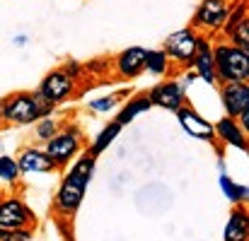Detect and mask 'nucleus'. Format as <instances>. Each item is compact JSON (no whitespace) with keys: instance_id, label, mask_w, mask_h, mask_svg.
I'll use <instances>...</instances> for the list:
<instances>
[{"instance_id":"6e6552de","label":"nucleus","mask_w":249,"mask_h":241,"mask_svg":"<svg viewBox=\"0 0 249 241\" xmlns=\"http://www.w3.org/2000/svg\"><path fill=\"white\" fill-rule=\"evenodd\" d=\"M80 147V135L78 130H66L61 135H53L49 140V147H46V155L51 157L53 164H66Z\"/></svg>"},{"instance_id":"ddd939ff","label":"nucleus","mask_w":249,"mask_h":241,"mask_svg":"<svg viewBox=\"0 0 249 241\" xmlns=\"http://www.w3.org/2000/svg\"><path fill=\"white\" fill-rule=\"evenodd\" d=\"M27 210H24V205L22 203H17V200H5V203H0V227H5V229H19V227H24L27 225Z\"/></svg>"},{"instance_id":"2eb2a0df","label":"nucleus","mask_w":249,"mask_h":241,"mask_svg":"<svg viewBox=\"0 0 249 241\" xmlns=\"http://www.w3.org/2000/svg\"><path fill=\"white\" fill-rule=\"evenodd\" d=\"M213 128H215V135H220L225 143H230V145H235V147H240V150H247V135H245V130L235 123V118L225 116V118H220Z\"/></svg>"},{"instance_id":"4be33fe9","label":"nucleus","mask_w":249,"mask_h":241,"mask_svg":"<svg viewBox=\"0 0 249 241\" xmlns=\"http://www.w3.org/2000/svg\"><path fill=\"white\" fill-rule=\"evenodd\" d=\"M19 176V166L17 161H12L10 157H0V178L5 181H15Z\"/></svg>"},{"instance_id":"bb28decb","label":"nucleus","mask_w":249,"mask_h":241,"mask_svg":"<svg viewBox=\"0 0 249 241\" xmlns=\"http://www.w3.org/2000/svg\"><path fill=\"white\" fill-rule=\"evenodd\" d=\"M2 241H32V237L24 234V232H12V234H5Z\"/></svg>"},{"instance_id":"7ed1b4c3","label":"nucleus","mask_w":249,"mask_h":241,"mask_svg":"<svg viewBox=\"0 0 249 241\" xmlns=\"http://www.w3.org/2000/svg\"><path fill=\"white\" fill-rule=\"evenodd\" d=\"M196 34L194 29H179L165 41V53L179 63H191L196 53Z\"/></svg>"},{"instance_id":"4468645a","label":"nucleus","mask_w":249,"mask_h":241,"mask_svg":"<svg viewBox=\"0 0 249 241\" xmlns=\"http://www.w3.org/2000/svg\"><path fill=\"white\" fill-rule=\"evenodd\" d=\"M19 171H32V174H46V171H53V161L46 152L41 150H24L22 157L17 161Z\"/></svg>"},{"instance_id":"f8f14e48","label":"nucleus","mask_w":249,"mask_h":241,"mask_svg":"<svg viewBox=\"0 0 249 241\" xmlns=\"http://www.w3.org/2000/svg\"><path fill=\"white\" fill-rule=\"evenodd\" d=\"M83 195H85V183H80V181H75V178L68 176V178L63 181L61 191H58V208H61L63 212H73V210L80 205Z\"/></svg>"},{"instance_id":"6ab92c4d","label":"nucleus","mask_w":249,"mask_h":241,"mask_svg":"<svg viewBox=\"0 0 249 241\" xmlns=\"http://www.w3.org/2000/svg\"><path fill=\"white\" fill-rule=\"evenodd\" d=\"M169 68V56L165 51H148L145 53V70H150L153 75H162Z\"/></svg>"},{"instance_id":"f03ea898","label":"nucleus","mask_w":249,"mask_h":241,"mask_svg":"<svg viewBox=\"0 0 249 241\" xmlns=\"http://www.w3.org/2000/svg\"><path fill=\"white\" fill-rule=\"evenodd\" d=\"M36 118H39V111H36L32 94H15L12 99L2 101V121L24 126V123H32Z\"/></svg>"},{"instance_id":"0eeeda50","label":"nucleus","mask_w":249,"mask_h":241,"mask_svg":"<svg viewBox=\"0 0 249 241\" xmlns=\"http://www.w3.org/2000/svg\"><path fill=\"white\" fill-rule=\"evenodd\" d=\"M230 7L225 0H203L196 10L194 27H206V29H220L225 24Z\"/></svg>"},{"instance_id":"cd10ccee","label":"nucleus","mask_w":249,"mask_h":241,"mask_svg":"<svg viewBox=\"0 0 249 241\" xmlns=\"http://www.w3.org/2000/svg\"><path fill=\"white\" fill-rule=\"evenodd\" d=\"M0 121H2V101H0Z\"/></svg>"},{"instance_id":"9d476101","label":"nucleus","mask_w":249,"mask_h":241,"mask_svg":"<svg viewBox=\"0 0 249 241\" xmlns=\"http://www.w3.org/2000/svg\"><path fill=\"white\" fill-rule=\"evenodd\" d=\"M145 48H141V46H131V48H126L119 58H116V70H119V75H124V78H138L141 73H143V68H145Z\"/></svg>"},{"instance_id":"20e7f679","label":"nucleus","mask_w":249,"mask_h":241,"mask_svg":"<svg viewBox=\"0 0 249 241\" xmlns=\"http://www.w3.org/2000/svg\"><path fill=\"white\" fill-rule=\"evenodd\" d=\"M223 106L230 118H240L249 111V87L247 82H223Z\"/></svg>"},{"instance_id":"9b49d317","label":"nucleus","mask_w":249,"mask_h":241,"mask_svg":"<svg viewBox=\"0 0 249 241\" xmlns=\"http://www.w3.org/2000/svg\"><path fill=\"white\" fill-rule=\"evenodd\" d=\"M194 68H196V75L203 78L208 84H215V68H213V51H211V44L206 39H196V53H194Z\"/></svg>"},{"instance_id":"a878e982","label":"nucleus","mask_w":249,"mask_h":241,"mask_svg":"<svg viewBox=\"0 0 249 241\" xmlns=\"http://www.w3.org/2000/svg\"><path fill=\"white\" fill-rule=\"evenodd\" d=\"M36 135H39L41 140H51V138L56 135V121H53V118H44L41 126H39V130H36Z\"/></svg>"},{"instance_id":"a211bd4d","label":"nucleus","mask_w":249,"mask_h":241,"mask_svg":"<svg viewBox=\"0 0 249 241\" xmlns=\"http://www.w3.org/2000/svg\"><path fill=\"white\" fill-rule=\"evenodd\" d=\"M119 130H121V123L119 121H114V123H109L102 133H99V138L94 140V145H92V155H99V152H104L111 143H114V138L119 135Z\"/></svg>"},{"instance_id":"39448f33","label":"nucleus","mask_w":249,"mask_h":241,"mask_svg":"<svg viewBox=\"0 0 249 241\" xmlns=\"http://www.w3.org/2000/svg\"><path fill=\"white\" fill-rule=\"evenodd\" d=\"M177 118H179L184 133H189L191 138H196V140H206V143H211V140L215 138V128H213V123H208L206 118H201L191 106H179V109H177Z\"/></svg>"},{"instance_id":"5701e85b","label":"nucleus","mask_w":249,"mask_h":241,"mask_svg":"<svg viewBox=\"0 0 249 241\" xmlns=\"http://www.w3.org/2000/svg\"><path fill=\"white\" fill-rule=\"evenodd\" d=\"M220 183H223L225 193H228L232 200H245V198H247V188H245V186H235L228 176H223V178H220Z\"/></svg>"},{"instance_id":"f257e3e1","label":"nucleus","mask_w":249,"mask_h":241,"mask_svg":"<svg viewBox=\"0 0 249 241\" xmlns=\"http://www.w3.org/2000/svg\"><path fill=\"white\" fill-rule=\"evenodd\" d=\"M213 51V68H215V80L220 82H247L249 78V58L247 51L232 46V44H220Z\"/></svg>"},{"instance_id":"dca6fc26","label":"nucleus","mask_w":249,"mask_h":241,"mask_svg":"<svg viewBox=\"0 0 249 241\" xmlns=\"http://www.w3.org/2000/svg\"><path fill=\"white\" fill-rule=\"evenodd\" d=\"M150 106H153V104H150L148 94H145V96H133V99H131V101H128V104L121 109V113H119V118H116V121H119L121 126H124V123H131L136 116L145 113Z\"/></svg>"},{"instance_id":"393cba45","label":"nucleus","mask_w":249,"mask_h":241,"mask_svg":"<svg viewBox=\"0 0 249 241\" xmlns=\"http://www.w3.org/2000/svg\"><path fill=\"white\" fill-rule=\"evenodd\" d=\"M116 96H104V99H94V101H89V109L92 111H99V113H104V111H109V109H114L116 106Z\"/></svg>"},{"instance_id":"aec40b11","label":"nucleus","mask_w":249,"mask_h":241,"mask_svg":"<svg viewBox=\"0 0 249 241\" xmlns=\"http://www.w3.org/2000/svg\"><path fill=\"white\" fill-rule=\"evenodd\" d=\"M228 36H230V44L232 46H237V48H242V51H249V19L245 17L240 24H235L230 32H228Z\"/></svg>"},{"instance_id":"1a4fd4ad","label":"nucleus","mask_w":249,"mask_h":241,"mask_svg":"<svg viewBox=\"0 0 249 241\" xmlns=\"http://www.w3.org/2000/svg\"><path fill=\"white\" fill-rule=\"evenodd\" d=\"M148 99H150V104H158L167 111H177L184 101V89L179 82H162V84L150 89Z\"/></svg>"},{"instance_id":"b1692460","label":"nucleus","mask_w":249,"mask_h":241,"mask_svg":"<svg viewBox=\"0 0 249 241\" xmlns=\"http://www.w3.org/2000/svg\"><path fill=\"white\" fill-rule=\"evenodd\" d=\"M32 99H34V104H36V111H39V118L41 116H49L51 113V109H53V104L41 94V92H36V94H32Z\"/></svg>"},{"instance_id":"f3484780","label":"nucleus","mask_w":249,"mask_h":241,"mask_svg":"<svg viewBox=\"0 0 249 241\" xmlns=\"http://www.w3.org/2000/svg\"><path fill=\"white\" fill-rule=\"evenodd\" d=\"M249 222L245 212H235L228 222V229H225V241H247V232Z\"/></svg>"},{"instance_id":"423d86ee","label":"nucleus","mask_w":249,"mask_h":241,"mask_svg":"<svg viewBox=\"0 0 249 241\" xmlns=\"http://www.w3.org/2000/svg\"><path fill=\"white\" fill-rule=\"evenodd\" d=\"M73 89H75L73 78H71L66 70H53V73H49V75L44 78V82H41V87H39V92H41L51 104H58V101L68 99V96L73 94Z\"/></svg>"},{"instance_id":"412c9836","label":"nucleus","mask_w":249,"mask_h":241,"mask_svg":"<svg viewBox=\"0 0 249 241\" xmlns=\"http://www.w3.org/2000/svg\"><path fill=\"white\" fill-rule=\"evenodd\" d=\"M92 171H94V155L83 157V160L78 161V164L73 166V171H71V178H75V181H80V183L87 186V181L92 178Z\"/></svg>"}]
</instances>
